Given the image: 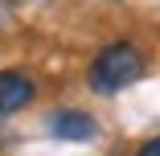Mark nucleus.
<instances>
[{
  "label": "nucleus",
  "mask_w": 160,
  "mask_h": 156,
  "mask_svg": "<svg viewBox=\"0 0 160 156\" xmlns=\"http://www.w3.org/2000/svg\"><path fill=\"white\" fill-rule=\"evenodd\" d=\"M136 156H160V136H156V140H148V144H144Z\"/></svg>",
  "instance_id": "20e7f679"
},
{
  "label": "nucleus",
  "mask_w": 160,
  "mask_h": 156,
  "mask_svg": "<svg viewBox=\"0 0 160 156\" xmlns=\"http://www.w3.org/2000/svg\"><path fill=\"white\" fill-rule=\"evenodd\" d=\"M45 128L58 136V140H70V144H86L99 136V123H94L86 111H74V107H62L45 119Z\"/></svg>",
  "instance_id": "f03ea898"
},
{
  "label": "nucleus",
  "mask_w": 160,
  "mask_h": 156,
  "mask_svg": "<svg viewBox=\"0 0 160 156\" xmlns=\"http://www.w3.org/2000/svg\"><path fill=\"white\" fill-rule=\"evenodd\" d=\"M140 74H144L140 49L127 45V41H115V45H107L90 62L86 82H90V90H99V95H119V90H127L132 82H140Z\"/></svg>",
  "instance_id": "f257e3e1"
},
{
  "label": "nucleus",
  "mask_w": 160,
  "mask_h": 156,
  "mask_svg": "<svg viewBox=\"0 0 160 156\" xmlns=\"http://www.w3.org/2000/svg\"><path fill=\"white\" fill-rule=\"evenodd\" d=\"M33 95H37V86L25 70H4L0 74V115H12V111L29 107Z\"/></svg>",
  "instance_id": "7ed1b4c3"
}]
</instances>
